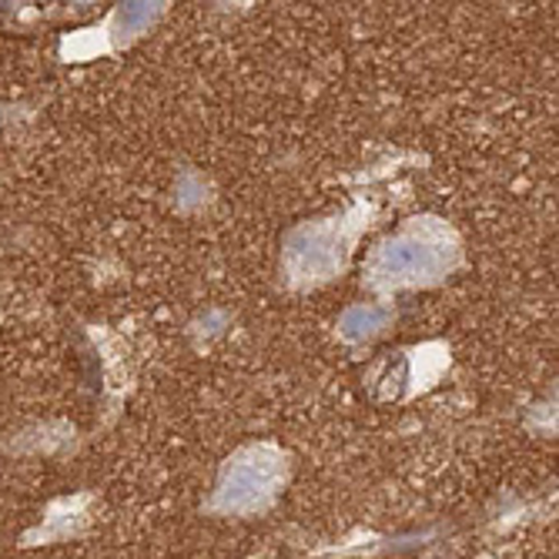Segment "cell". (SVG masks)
Instances as JSON below:
<instances>
[{
  "instance_id": "obj_1",
  "label": "cell",
  "mask_w": 559,
  "mask_h": 559,
  "mask_svg": "<svg viewBox=\"0 0 559 559\" xmlns=\"http://www.w3.org/2000/svg\"><path fill=\"white\" fill-rule=\"evenodd\" d=\"M449 259L452 248L445 245V231L423 222L405 228L399 238L385 241L376 251L372 272L385 285H416V282L439 278V272L449 269Z\"/></svg>"
},
{
  "instance_id": "obj_2",
  "label": "cell",
  "mask_w": 559,
  "mask_h": 559,
  "mask_svg": "<svg viewBox=\"0 0 559 559\" xmlns=\"http://www.w3.org/2000/svg\"><path fill=\"white\" fill-rule=\"evenodd\" d=\"M282 473V460L272 449H248L225 466L215 506L225 513H255L272 502Z\"/></svg>"
},
{
  "instance_id": "obj_3",
  "label": "cell",
  "mask_w": 559,
  "mask_h": 559,
  "mask_svg": "<svg viewBox=\"0 0 559 559\" xmlns=\"http://www.w3.org/2000/svg\"><path fill=\"white\" fill-rule=\"evenodd\" d=\"M338 238L332 228L325 225H312V228H301L292 235L288 241V262L295 269V275L301 278H329V272H335V265L342 262L338 255Z\"/></svg>"
},
{
  "instance_id": "obj_4",
  "label": "cell",
  "mask_w": 559,
  "mask_h": 559,
  "mask_svg": "<svg viewBox=\"0 0 559 559\" xmlns=\"http://www.w3.org/2000/svg\"><path fill=\"white\" fill-rule=\"evenodd\" d=\"M385 309H379V305H355V309H348L342 316V332L348 338H369L376 335L382 325H385Z\"/></svg>"
}]
</instances>
